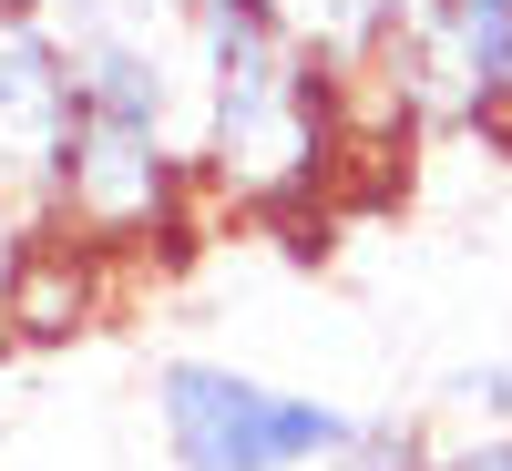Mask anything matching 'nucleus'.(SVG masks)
Instances as JSON below:
<instances>
[{
    "mask_svg": "<svg viewBox=\"0 0 512 471\" xmlns=\"http://www.w3.org/2000/svg\"><path fill=\"white\" fill-rule=\"evenodd\" d=\"M277 11H287V31L297 41H318V52H338V62H379V41H390L400 31V11H410V0H277Z\"/></svg>",
    "mask_w": 512,
    "mask_h": 471,
    "instance_id": "3",
    "label": "nucleus"
},
{
    "mask_svg": "<svg viewBox=\"0 0 512 471\" xmlns=\"http://www.w3.org/2000/svg\"><path fill=\"white\" fill-rule=\"evenodd\" d=\"M431 471H512V431H482L461 451H431Z\"/></svg>",
    "mask_w": 512,
    "mask_h": 471,
    "instance_id": "6",
    "label": "nucleus"
},
{
    "mask_svg": "<svg viewBox=\"0 0 512 471\" xmlns=\"http://www.w3.org/2000/svg\"><path fill=\"white\" fill-rule=\"evenodd\" d=\"M328 471H431V431L420 420H359Z\"/></svg>",
    "mask_w": 512,
    "mask_h": 471,
    "instance_id": "4",
    "label": "nucleus"
},
{
    "mask_svg": "<svg viewBox=\"0 0 512 471\" xmlns=\"http://www.w3.org/2000/svg\"><path fill=\"white\" fill-rule=\"evenodd\" d=\"M451 410H482V420H512V359H482V369H451L441 379Z\"/></svg>",
    "mask_w": 512,
    "mask_h": 471,
    "instance_id": "5",
    "label": "nucleus"
},
{
    "mask_svg": "<svg viewBox=\"0 0 512 471\" xmlns=\"http://www.w3.org/2000/svg\"><path fill=\"white\" fill-rule=\"evenodd\" d=\"M154 431L175 471H328L359 420L338 400L246 379L226 359H164L154 369Z\"/></svg>",
    "mask_w": 512,
    "mask_h": 471,
    "instance_id": "1",
    "label": "nucleus"
},
{
    "mask_svg": "<svg viewBox=\"0 0 512 471\" xmlns=\"http://www.w3.org/2000/svg\"><path fill=\"white\" fill-rule=\"evenodd\" d=\"M21 11H41V0H21Z\"/></svg>",
    "mask_w": 512,
    "mask_h": 471,
    "instance_id": "7",
    "label": "nucleus"
},
{
    "mask_svg": "<svg viewBox=\"0 0 512 471\" xmlns=\"http://www.w3.org/2000/svg\"><path fill=\"white\" fill-rule=\"evenodd\" d=\"M82 123V72H72V41L52 31V11H21L0 0V195L52 216V185H62V144Z\"/></svg>",
    "mask_w": 512,
    "mask_h": 471,
    "instance_id": "2",
    "label": "nucleus"
}]
</instances>
